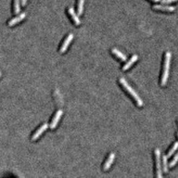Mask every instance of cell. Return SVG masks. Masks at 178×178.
I'll use <instances>...</instances> for the list:
<instances>
[{
	"label": "cell",
	"instance_id": "obj_5",
	"mask_svg": "<svg viewBox=\"0 0 178 178\" xmlns=\"http://www.w3.org/2000/svg\"><path fill=\"white\" fill-rule=\"evenodd\" d=\"M48 128V123H45L44 124H43L40 128H39L36 132H35V133L34 135L32 136L31 137V140L32 141H35L37 140L38 138L42 136V134L45 132V131Z\"/></svg>",
	"mask_w": 178,
	"mask_h": 178
},
{
	"label": "cell",
	"instance_id": "obj_13",
	"mask_svg": "<svg viewBox=\"0 0 178 178\" xmlns=\"http://www.w3.org/2000/svg\"><path fill=\"white\" fill-rule=\"evenodd\" d=\"M20 12V0H14L13 4V13L15 15Z\"/></svg>",
	"mask_w": 178,
	"mask_h": 178
},
{
	"label": "cell",
	"instance_id": "obj_2",
	"mask_svg": "<svg viewBox=\"0 0 178 178\" xmlns=\"http://www.w3.org/2000/svg\"><path fill=\"white\" fill-rule=\"evenodd\" d=\"M171 58H172V54L169 52H167L165 56V61H164V67H163V71L162 74V77L161 79V85L165 86L168 82V79L169 77V68H170V63Z\"/></svg>",
	"mask_w": 178,
	"mask_h": 178
},
{
	"label": "cell",
	"instance_id": "obj_8",
	"mask_svg": "<svg viewBox=\"0 0 178 178\" xmlns=\"http://www.w3.org/2000/svg\"><path fill=\"white\" fill-rule=\"evenodd\" d=\"M25 16H26V13H20L19 16H17L15 17L14 18H13V19L9 20V22H8V25L9 27L13 26V25H15L16 24L20 23V21H21L23 20H24Z\"/></svg>",
	"mask_w": 178,
	"mask_h": 178
},
{
	"label": "cell",
	"instance_id": "obj_11",
	"mask_svg": "<svg viewBox=\"0 0 178 178\" xmlns=\"http://www.w3.org/2000/svg\"><path fill=\"white\" fill-rule=\"evenodd\" d=\"M138 60V56L137 55H133L132 57H131V59L127 62L123 66L122 70L123 71H126L128 70V69H129L133 65V64H135L136 62V61Z\"/></svg>",
	"mask_w": 178,
	"mask_h": 178
},
{
	"label": "cell",
	"instance_id": "obj_10",
	"mask_svg": "<svg viewBox=\"0 0 178 178\" xmlns=\"http://www.w3.org/2000/svg\"><path fill=\"white\" fill-rule=\"evenodd\" d=\"M115 155L114 153H111L110 154L107 159L106 160V162H105V164H104V171H107L109 169L111 168L112 163H113L114 159H115Z\"/></svg>",
	"mask_w": 178,
	"mask_h": 178
},
{
	"label": "cell",
	"instance_id": "obj_21",
	"mask_svg": "<svg viewBox=\"0 0 178 178\" xmlns=\"http://www.w3.org/2000/svg\"><path fill=\"white\" fill-rule=\"evenodd\" d=\"M177 136H178V132H177Z\"/></svg>",
	"mask_w": 178,
	"mask_h": 178
},
{
	"label": "cell",
	"instance_id": "obj_9",
	"mask_svg": "<svg viewBox=\"0 0 178 178\" xmlns=\"http://www.w3.org/2000/svg\"><path fill=\"white\" fill-rule=\"evenodd\" d=\"M153 9L155 10H160V11H163V12H174V11L176 10L175 7L163 5H154L153 6Z\"/></svg>",
	"mask_w": 178,
	"mask_h": 178
},
{
	"label": "cell",
	"instance_id": "obj_7",
	"mask_svg": "<svg viewBox=\"0 0 178 178\" xmlns=\"http://www.w3.org/2000/svg\"><path fill=\"white\" fill-rule=\"evenodd\" d=\"M63 114V111L62 110H58L57 112H56V114L55 115V116H54L53 119H52V123H51V124H50V128L51 129H54V128H56L57 124H58V123H59L60 122V119L61 117V115H62Z\"/></svg>",
	"mask_w": 178,
	"mask_h": 178
},
{
	"label": "cell",
	"instance_id": "obj_17",
	"mask_svg": "<svg viewBox=\"0 0 178 178\" xmlns=\"http://www.w3.org/2000/svg\"><path fill=\"white\" fill-rule=\"evenodd\" d=\"M177 162H178V151H177V154L175 155V157H174L173 159H172V161L170 162L169 168H172V167H173L174 165H176V164L177 163Z\"/></svg>",
	"mask_w": 178,
	"mask_h": 178
},
{
	"label": "cell",
	"instance_id": "obj_20",
	"mask_svg": "<svg viewBox=\"0 0 178 178\" xmlns=\"http://www.w3.org/2000/svg\"><path fill=\"white\" fill-rule=\"evenodd\" d=\"M151 1L154 2H155V3H158V2H161V0H151Z\"/></svg>",
	"mask_w": 178,
	"mask_h": 178
},
{
	"label": "cell",
	"instance_id": "obj_19",
	"mask_svg": "<svg viewBox=\"0 0 178 178\" xmlns=\"http://www.w3.org/2000/svg\"><path fill=\"white\" fill-rule=\"evenodd\" d=\"M21 5L24 7L25 4L27 3V0H21Z\"/></svg>",
	"mask_w": 178,
	"mask_h": 178
},
{
	"label": "cell",
	"instance_id": "obj_12",
	"mask_svg": "<svg viewBox=\"0 0 178 178\" xmlns=\"http://www.w3.org/2000/svg\"><path fill=\"white\" fill-rule=\"evenodd\" d=\"M111 52L113 53L114 55L118 57V58H119L121 60H122L123 61H125L128 60V57L125 55V54H123L122 52H121L120 51H119L118 49L116 48H113L111 49Z\"/></svg>",
	"mask_w": 178,
	"mask_h": 178
},
{
	"label": "cell",
	"instance_id": "obj_6",
	"mask_svg": "<svg viewBox=\"0 0 178 178\" xmlns=\"http://www.w3.org/2000/svg\"><path fill=\"white\" fill-rule=\"evenodd\" d=\"M67 12H68L69 15L71 16V19L73 20L74 24L76 25H79L81 24V21H80V19L79 18L78 14L75 13V9L74 8H72V7H70V8H69L67 9Z\"/></svg>",
	"mask_w": 178,
	"mask_h": 178
},
{
	"label": "cell",
	"instance_id": "obj_15",
	"mask_svg": "<svg viewBox=\"0 0 178 178\" xmlns=\"http://www.w3.org/2000/svg\"><path fill=\"white\" fill-rule=\"evenodd\" d=\"M168 155H163V171L165 173L168 172Z\"/></svg>",
	"mask_w": 178,
	"mask_h": 178
},
{
	"label": "cell",
	"instance_id": "obj_3",
	"mask_svg": "<svg viewBox=\"0 0 178 178\" xmlns=\"http://www.w3.org/2000/svg\"><path fill=\"white\" fill-rule=\"evenodd\" d=\"M155 165H156V173L157 177L161 178L163 177L162 165H161V151L159 148L155 150Z\"/></svg>",
	"mask_w": 178,
	"mask_h": 178
},
{
	"label": "cell",
	"instance_id": "obj_18",
	"mask_svg": "<svg viewBox=\"0 0 178 178\" xmlns=\"http://www.w3.org/2000/svg\"><path fill=\"white\" fill-rule=\"evenodd\" d=\"M176 1H178V0H162L161 2L162 3H164V4H168V3L175 2Z\"/></svg>",
	"mask_w": 178,
	"mask_h": 178
},
{
	"label": "cell",
	"instance_id": "obj_4",
	"mask_svg": "<svg viewBox=\"0 0 178 178\" xmlns=\"http://www.w3.org/2000/svg\"><path fill=\"white\" fill-rule=\"evenodd\" d=\"M73 39H74V34H70L67 35V37L65 38L62 45H61V48H60V52L61 53H65V52H66L67 49L68 48V47H69V45H70L71 41L73 40Z\"/></svg>",
	"mask_w": 178,
	"mask_h": 178
},
{
	"label": "cell",
	"instance_id": "obj_14",
	"mask_svg": "<svg viewBox=\"0 0 178 178\" xmlns=\"http://www.w3.org/2000/svg\"><path fill=\"white\" fill-rule=\"evenodd\" d=\"M85 0H78V16H81L83 13V5H84Z\"/></svg>",
	"mask_w": 178,
	"mask_h": 178
},
{
	"label": "cell",
	"instance_id": "obj_1",
	"mask_svg": "<svg viewBox=\"0 0 178 178\" xmlns=\"http://www.w3.org/2000/svg\"><path fill=\"white\" fill-rule=\"evenodd\" d=\"M119 82L122 84V85L123 87L125 89V90L128 92L131 96L133 97V98L134 100H136L137 105H138L139 107H142L143 105V100L141 99L140 97L139 96V95L136 93V92L135 90H134L132 87L129 85V84L128 83V82H127L124 78H120L119 79Z\"/></svg>",
	"mask_w": 178,
	"mask_h": 178
},
{
	"label": "cell",
	"instance_id": "obj_16",
	"mask_svg": "<svg viewBox=\"0 0 178 178\" xmlns=\"http://www.w3.org/2000/svg\"><path fill=\"white\" fill-rule=\"evenodd\" d=\"M178 148V141H176V142L173 144V146H172V149L169 150V151L168 152V158H170L171 156H172V155L175 153L176 151L177 150Z\"/></svg>",
	"mask_w": 178,
	"mask_h": 178
}]
</instances>
